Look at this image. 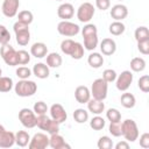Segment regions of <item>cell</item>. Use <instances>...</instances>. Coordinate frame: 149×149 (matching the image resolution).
Instances as JSON below:
<instances>
[{"mask_svg": "<svg viewBox=\"0 0 149 149\" xmlns=\"http://www.w3.org/2000/svg\"><path fill=\"white\" fill-rule=\"evenodd\" d=\"M111 14V17L114 19V21H122L123 19L127 17L128 15V9L125 5L122 3H118V5H114L109 12Z\"/></svg>", "mask_w": 149, "mask_h": 149, "instance_id": "18", "label": "cell"}, {"mask_svg": "<svg viewBox=\"0 0 149 149\" xmlns=\"http://www.w3.org/2000/svg\"><path fill=\"white\" fill-rule=\"evenodd\" d=\"M48 134H57L58 132H59V123L57 122V121H55V120H52L51 119V121H50V123H49V126H48V128H47V130H45Z\"/></svg>", "mask_w": 149, "mask_h": 149, "instance_id": "46", "label": "cell"}, {"mask_svg": "<svg viewBox=\"0 0 149 149\" xmlns=\"http://www.w3.org/2000/svg\"><path fill=\"white\" fill-rule=\"evenodd\" d=\"M105 125H106V121H105V119L101 118L100 115L93 116V118L91 119V121H90V127H91L93 130H101V129H104Z\"/></svg>", "mask_w": 149, "mask_h": 149, "instance_id": "31", "label": "cell"}, {"mask_svg": "<svg viewBox=\"0 0 149 149\" xmlns=\"http://www.w3.org/2000/svg\"><path fill=\"white\" fill-rule=\"evenodd\" d=\"M57 15L62 20L72 19V16L74 15V7H73V5L69 3V2H64V3L59 5L58 8H57Z\"/></svg>", "mask_w": 149, "mask_h": 149, "instance_id": "15", "label": "cell"}, {"mask_svg": "<svg viewBox=\"0 0 149 149\" xmlns=\"http://www.w3.org/2000/svg\"><path fill=\"white\" fill-rule=\"evenodd\" d=\"M13 79L10 77H0V92H9L13 88Z\"/></svg>", "mask_w": 149, "mask_h": 149, "instance_id": "33", "label": "cell"}, {"mask_svg": "<svg viewBox=\"0 0 149 149\" xmlns=\"http://www.w3.org/2000/svg\"><path fill=\"white\" fill-rule=\"evenodd\" d=\"M29 141H30V136H29L28 132H26V130H19L15 134V143L19 147H26V146H28Z\"/></svg>", "mask_w": 149, "mask_h": 149, "instance_id": "25", "label": "cell"}, {"mask_svg": "<svg viewBox=\"0 0 149 149\" xmlns=\"http://www.w3.org/2000/svg\"><path fill=\"white\" fill-rule=\"evenodd\" d=\"M137 86L142 92L148 93L149 92V76H147V74L141 76L140 79L137 80Z\"/></svg>", "mask_w": 149, "mask_h": 149, "instance_id": "39", "label": "cell"}, {"mask_svg": "<svg viewBox=\"0 0 149 149\" xmlns=\"http://www.w3.org/2000/svg\"><path fill=\"white\" fill-rule=\"evenodd\" d=\"M74 99L79 104H86L91 99V92L90 88L85 85L77 86L74 90Z\"/></svg>", "mask_w": 149, "mask_h": 149, "instance_id": "17", "label": "cell"}, {"mask_svg": "<svg viewBox=\"0 0 149 149\" xmlns=\"http://www.w3.org/2000/svg\"><path fill=\"white\" fill-rule=\"evenodd\" d=\"M109 33L112 34V35H114V36H120V35H122L123 33H125V30H126V27H125V24L121 22V21H114V22H112L111 24H109Z\"/></svg>", "mask_w": 149, "mask_h": 149, "instance_id": "27", "label": "cell"}, {"mask_svg": "<svg viewBox=\"0 0 149 149\" xmlns=\"http://www.w3.org/2000/svg\"><path fill=\"white\" fill-rule=\"evenodd\" d=\"M137 49H139V51H140L141 54L148 55V54H149V40L137 42Z\"/></svg>", "mask_w": 149, "mask_h": 149, "instance_id": "47", "label": "cell"}, {"mask_svg": "<svg viewBox=\"0 0 149 149\" xmlns=\"http://www.w3.org/2000/svg\"><path fill=\"white\" fill-rule=\"evenodd\" d=\"M1 74H2V70H1V68H0V77H1Z\"/></svg>", "mask_w": 149, "mask_h": 149, "instance_id": "51", "label": "cell"}, {"mask_svg": "<svg viewBox=\"0 0 149 149\" xmlns=\"http://www.w3.org/2000/svg\"><path fill=\"white\" fill-rule=\"evenodd\" d=\"M16 76L20 79H28L31 76V70L27 66H20L16 69Z\"/></svg>", "mask_w": 149, "mask_h": 149, "instance_id": "44", "label": "cell"}, {"mask_svg": "<svg viewBox=\"0 0 149 149\" xmlns=\"http://www.w3.org/2000/svg\"><path fill=\"white\" fill-rule=\"evenodd\" d=\"M81 35L84 38V48L86 50H94L98 47V29L97 26L93 23H87L81 29Z\"/></svg>", "mask_w": 149, "mask_h": 149, "instance_id": "1", "label": "cell"}, {"mask_svg": "<svg viewBox=\"0 0 149 149\" xmlns=\"http://www.w3.org/2000/svg\"><path fill=\"white\" fill-rule=\"evenodd\" d=\"M97 146H98L99 149H112L113 148V141L108 136L105 135V136H101L98 140Z\"/></svg>", "mask_w": 149, "mask_h": 149, "instance_id": "37", "label": "cell"}, {"mask_svg": "<svg viewBox=\"0 0 149 149\" xmlns=\"http://www.w3.org/2000/svg\"><path fill=\"white\" fill-rule=\"evenodd\" d=\"M86 104H87V109L94 115H100L105 111V104L102 102V100H97L92 98Z\"/></svg>", "mask_w": 149, "mask_h": 149, "instance_id": "21", "label": "cell"}, {"mask_svg": "<svg viewBox=\"0 0 149 149\" xmlns=\"http://www.w3.org/2000/svg\"><path fill=\"white\" fill-rule=\"evenodd\" d=\"M133 78H134V76L130 71H128V70L122 71L115 79L116 80V84H115L116 88L121 92H126L130 87V85L133 83Z\"/></svg>", "mask_w": 149, "mask_h": 149, "instance_id": "10", "label": "cell"}, {"mask_svg": "<svg viewBox=\"0 0 149 149\" xmlns=\"http://www.w3.org/2000/svg\"><path fill=\"white\" fill-rule=\"evenodd\" d=\"M50 116H51L52 120L57 121L61 125V123H63V122L66 121L68 114H66L64 107L61 104H54L50 107Z\"/></svg>", "mask_w": 149, "mask_h": 149, "instance_id": "14", "label": "cell"}, {"mask_svg": "<svg viewBox=\"0 0 149 149\" xmlns=\"http://www.w3.org/2000/svg\"><path fill=\"white\" fill-rule=\"evenodd\" d=\"M119 1H121V0H119Z\"/></svg>", "mask_w": 149, "mask_h": 149, "instance_id": "53", "label": "cell"}, {"mask_svg": "<svg viewBox=\"0 0 149 149\" xmlns=\"http://www.w3.org/2000/svg\"><path fill=\"white\" fill-rule=\"evenodd\" d=\"M74 41L71 40V38H66V40H63L62 43H61V50L63 54L65 55H71L72 50H73V47H74Z\"/></svg>", "mask_w": 149, "mask_h": 149, "instance_id": "34", "label": "cell"}, {"mask_svg": "<svg viewBox=\"0 0 149 149\" xmlns=\"http://www.w3.org/2000/svg\"><path fill=\"white\" fill-rule=\"evenodd\" d=\"M33 20H34V15H33V13L30 10H21L17 14V21H20V22H22L24 24L29 26L33 22Z\"/></svg>", "mask_w": 149, "mask_h": 149, "instance_id": "32", "label": "cell"}, {"mask_svg": "<svg viewBox=\"0 0 149 149\" xmlns=\"http://www.w3.org/2000/svg\"><path fill=\"white\" fill-rule=\"evenodd\" d=\"M20 7V0H3L1 6V12L6 17H14L17 15Z\"/></svg>", "mask_w": 149, "mask_h": 149, "instance_id": "12", "label": "cell"}, {"mask_svg": "<svg viewBox=\"0 0 149 149\" xmlns=\"http://www.w3.org/2000/svg\"><path fill=\"white\" fill-rule=\"evenodd\" d=\"M15 37H16V43L19 45H27L30 41V33H29V26L24 24L20 21H16L13 26Z\"/></svg>", "mask_w": 149, "mask_h": 149, "instance_id": "4", "label": "cell"}, {"mask_svg": "<svg viewBox=\"0 0 149 149\" xmlns=\"http://www.w3.org/2000/svg\"><path fill=\"white\" fill-rule=\"evenodd\" d=\"M121 132L122 136L128 142H134L139 139V128L134 120L127 119L121 122Z\"/></svg>", "mask_w": 149, "mask_h": 149, "instance_id": "3", "label": "cell"}, {"mask_svg": "<svg viewBox=\"0 0 149 149\" xmlns=\"http://www.w3.org/2000/svg\"><path fill=\"white\" fill-rule=\"evenodd\" d=\"M15 143V134L13 132L6 130L2 125H0V148H10Z\"/></svg>", "mask_w": 149, "mask_h": 149, "instance_id": "13", "label": "cell"}, {"mask_svg": "<svg viewBox=\"0 0 149 149\" xmlns=\"http://www.w3.org/2000/svg\"><path fill=\"white\" fill-rule=\"evenodd\" d=\"M108 130L109 133L115 136V137H119L121 136L122 132H121V121H118V122H111L109 123V127H108Z\"/></svg>", "mask_w": 149, "mask_h": 149, "instance_id": "43", "label": "cell"}, {"mask_svg": "<svg viewBox=\"0 0 149 149\" xmlns=\"http://www.w3.org/2000/svg\"><path fill=\"white\" fill-rule=\"evenodd\" d=\"M106 118L111 122H118V121H121V113L116 108H109L106 112Z\"/></svg>", "mask_w": 149, "mask_h": 149, "instance_id": "36", "label": "cell"}, {"mask_svg": "<svg viewBox=\"0 0 149 149\" xmlns=\"http://www.w3.org/2000/svg\"><path fill=\"white\" fill-rule=\"evenodd\" d=\"M70 56L73 59H80V58H83V56H84V47L79 42H76L74 43V47H73V50H72V52H71Z\"/></svg>", "mask_w": 149, "mask_h": 149, "instance_id": "38", "label": "cell"}, {"mask_svg": "<svg viewBox=\"0 0 149 149\" xmlns=\"http://www.w3.org/2000/svg\"><path fill=\"white\" fill-rule=\"evenodd\" d=\"M130 69L134 72H141L146 69V61L142 57H134L130 61Z\"/></svg>", "mask_w": 149, "mask_h": 149, "instance_id": "28", "label": "cell"}, {"mask_svg": "<svg viewBox=\"0 0 149 149\" xmlns=\"http://www.w3.org/2000/svg\"><path fill=\"white\" fill-rule=\"evenodd\" d=\"M56 1H62V0H56Z\"/></svg>", "mask_w": 149, "mask_h": 149, "instance_id": "52", "label": "cell"}, {"mask_svg": "<svg viewBox=\"0 0 149 149\" xmlns=\"http://www.w3.org/2000/svg\"><path fill=\"white\" fill-rule=\"evenodd\" d=\"M49 147H51L52 149H64V148L70 149V148H71V147L65 142L64 137H63L62 135H59L58 133L50 135V137H49Z\"/></svg>", "mask_w": 149, "mask_h": 149, "instance_id": "19", "label": "cell"}, {"mask_svg": "<svg viewBox=\"0 0 149 149\" xmlns=\"http://www.w3.org/2000/svg\"><path fill=\"white\" fill-rule=\"evenodd\" d=\"M100 51L105 56H112L116 51V43L113 38L106 37L100 42Z\"/></svg>", "mask_w": 149, "mask_h": 149, "instance_id": "16", "label": "cell"}, {"mask_svg": "<svg viewBox=\"0 0 149 149\" xmlns=\"http://www.w3.org/2000/svg\"><path fill=\"white\" fill-rule=\"evenodd\" d=\"M19 120L26 128H34L36 126V114L29 108H22L19 112Z\"/></svg>", "mask_w": 149, "mask_h": 149, "instance_id": "9", "label": "cell"}, {"mask_svg": "<svg viewBox=\"0 0 149 149\" xmlns=\"http://www.w3.org/2000/svg\"><path fill=\"white\" fill-rule=\"evenodd\" d=\"M134 37H135L136 42H141V41L149 40V30H148V28H147V27H144V26L137 27V28L135 29Z\"/></svg>", "mask_w": 149, "mask_h": 149, "instance_id": "29", "label": "cell"}, {"mask_svg": "<svg viewBox=\"0 0 149 149\" xmlns=\"http://www.w3.org/2000/svg\"><path fill=\"white\" fill-rule=\"evenodd\" d=\"M140 146L142 148H149V133H143L140 136Z\"/></svg>", "mask_w": 149, "mask_h": 149, "instance_id": "49", "label": "cell"}, {"mask_svg": "<svg viewBox=\"0 0 149 149\" xmlns=\"http://www.w3.org/2000/svg\"><path fill=\"white\" fill-rule=\"evenodd\" d=\"M87 63L93 69H99L104 64V57L99 52H92L87 57Z\"/></svg>", "mask_w": 149, "mask_h": 149, "instance_id": "23", "label": "cell"}, {"mask_svg": "<svg viewBox=\"0 0 149 149\" xmlns=\"http://www.w3.org/2000/svg\"><path fill=\"white\" fill-rule=\"evenodd\" d=\"M95 7L100 10H106L111 7V0H95Z\"/></svg>", "mask_w": 149, "mask_h": 149, "instance_id": "48", "label": "cell"}, {"mask_svg": "<svg viewBox=\"0 0 149 149\" xmlns=\"http://www.w3.org/2000/svg\"><path fill=\"white\" fill-rule=\"evenodd\" d=\"M57 31L62 36L71 37V36H76L80 31V27L77 23H73L69 20H62L57 24Z\"/></svg>", "mask_w": 149, "mask_h": 149, "instance_id": "6", "label": "cell"}, {"mask_svg": "<svg viewBox=\"0 0 149 149\" xmlns=\"http://www.w3.org/2000/svg\"><path fill=\"white\" fill-rule=\"evenodd\" d=\"M0 55L3 59V62L9 66H16L17 63V51L10 45V44H3L0 49Z\"/></svg>", "mask_w": 149, "mask_h": 149, "instance_id": "7", "label": "cell"}, {"mask_svg": "<svg viewBox=\"0 0 149 149\" xmlns=\"http://www.w3.org/2000/svg\"><path fill=\"white\" fill-rule=\"evenodd\" d=\"M128 148H129V143L126 140L116 143V146H115V149H128Z\"/></svg>", "mask_w": 149, "mask_h": 149, "instance_id": "50", "label": "cell"}, {"mask_svg": "<svg viewBox=\"0 0 149 149\" xmlns=\"http://www.w3.org/2000/svg\"><path fill=\"white\" fill-rule=\"evenodd\" d=\"M33 74L36 76L37 78L40 79H45L49 77L50 74V70H49V66L44 63H36L34 66H33V70H31Z\"/></svg>", "mask_w": 149, "mask_h": 149, "instance_id": "22", "label": "cell"}, {"mask_svg": "<svg viewBox=\"0 0 149 149\" xmlns=\"http://www.w3.org/2000/svg\"><path fill=\"white\" fill-rule=\"evenodd\" d=\"M107 91H108V83L105 81L102 78H98L92 83L91 86V95L97 100H105L107 98Z\"/></svg>", "mask_w": 149, "mask_h": 149, "instance_id": "5", "label": "cell"}, {"mask_svg": "<svg viewBox=\"0 0 149 149\" xmlns=\"http://www.w3.org/2000/svg\"><path fill=\"white\" fill-rule=\"evenodd\" d=\"M30 54L35 58H43L48 55V47L43 42H36L30 47Z\"/></svg>", "mask_w": 149, "mask_h": 149, "instance_id": "20", "label": "cell"}, {"mask_svg": "<svg viewBox=\"0 0 149 149\" xmlns=\"http://www.w3.org/2000/svg\"><path fill=\"white\" fill-rule=\"evenodd\" d=\"M29 149H44L49 147V137L47 134L43 133H36L28 143Z\"/></svg>", "mask_w": 149, "mask_h": 149, "instance_id": "11", "label": "cell"}, {"mask_svg": "<svg viewBox=\"0 0 149 149\" xmlns=\"http://www.w3.org/2000/svg\"><path fill=\"white\" fill-rule=\"evenodd\" d=\"M33 111H34V113L36 115H43V114H47L48 106H47V104L44 101H37V102H35Z\"/></svg>", "mask_w": 149, "mask_h": 149, "instance_id": "42", "label": "cell"}, {"mask_svg": "<svg viewBox=\"0 0 149 149\" xmlns=\"http://www.w3.org/2000/svg\"><path fill=\"white\" fill-rule=\"evenodd\" d=\"M95 8L91 2L81 3L77 9V19L83 23H88L94 16Z\"/></svg>", "mask_w": 149, "mask_h": 149, "instance_id": "8", "label": "cell"}, {"mask_svg": "<svg viewBox=\"0 0 149 149\" xmlns=\"http://www.w3.org/2000/svg\"><path fill=\"white\" fill-rule=\"evenodd\" d=\"M14 91L19 97L26 98V97H31L36 93L37 91V85L35 81L29 80V79H20L15 86Z\"/></svg>", "mask_w": 149, "mask_h": 149, "instance_id": "2", "label": "cell"}, {"mask_svg": "<svg viewBox=\"0 0 149 149\" xmlns=\"http://www.w3.org/2000/svg\"><path fill=\"white\" fill-rule=\"evenodd\" d=\"M62 62H63L62 56L57 52H50L47 55V65L49 68H54V69L59 68L62 65Z\"/></svg>", "mask_w": 149, "mask_h": 149, "instance_id": "24", "label": "cell"}, {"mask_svg": "<svg viewBox=\"0 0 149 149\" xmlns=\"http://www.w3.org/2000/svg\"><path fill=\"white\" fill-rule=\"evenodd\" d=\"M9 41H10V33L5 26L0 24V44L1 45L7 44L9 43Z\"/></svg>", "mask_w": 149, "mask_h": 149, "instance_id": "41", "label": "cell"}, {"mask_svg": "<svg viewBox=\"0 0 149 149\" xmlns=\"http://www.w3.org/2000/svg\"><path fill=\"white\" fill-rule=\"evenodd\" d=\"M50 121H51V118L47 116L45 114H43V115H36V126L40 129H42V130H47Z\"/></svg>", "mask_w": 149, "mask_h": 149, "instance_id": "35", "label": "cell"}, {"mask_svg": "<svg viewBox=\"0 0 149 149\" xmlns=\"http://www.w3.org/2000/svg\"><path fill=\"white\" fill-rule=\"evenodd\" d=\"M120 101H121V105L125 107V108H133L136 104V99L134 97V94L132 93H122L121 98H120Z\"/></svg>", "mask_w": 149, "mask_h": 149, "instance_id": "26", "label": "cell"}, {"mask_svg": "<svg viewBox=\"0 0 149 149\" xmlns=\"http://www.w3.org/2000/svg\"><path fill=\"white\" fill-rule=\"evenodd\" d=\"M30 62V54L26 50H19L17 51V63L19 65H26Z\"/></svg>", "mask_w": 149, "mask_h": 149, "instance_id": "40", "label": "cell"}, {"mask_svg": "<svg viewBox=\"0 0 149 149\" xmlns=\"http://www.w3.org/2000/svg\"><path fill=\"white\" fill-rule=\"evenodd\" d=\"M116 77H118L116 72L114 70H112V69H106L102 72V79L105 81H107V83H113L116 79Z\"/></svg>", "mask_w": 149, "mask_h": 149, "instance_id": "45", "label": "cell"}, {"mask_svg": "<svg viewBox=\"0 0 149 149\" xmlns=\"http://www.w3.org/2000/svg\"><path fill=\"white\" fill-rule=\"evenodd\" d=\"M73 119L78 123H85L88 120V112L84 108H77L73 112Z\"/></svg>", "mask_w": 149, "mask_h": 149, "instance_id": "30", "label": "cell"}]
</instances>
